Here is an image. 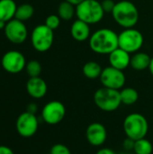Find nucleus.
<instances>
[{
    "label": "nucleus",
    "instance_id": "obj_1",
    "mask_svg": "<svg viewBox=\"0 0 153 154\" xmlns=\"http://www.w3.org/2000/svg\"><path fill=\"white\" fill-rule=\"evenodd\" d=\"M88 43L93 52L100 55H109L119 47L118 34L112 29L102 28L91 34Z\"/></svg>",
    "mask_w": 153,
    "mask_h": 154
},
{
    "label": "nucleus",
    "instance_id": "obj_2",
    "mask_svg": "<svg viewBox=\"0 0 153 154\" xmlns=\"http://www.w3.org/2000/svg\"><path fill=\"white\" fill-rule=\"evenodd\" d=\"M115 22L124 29L133 28L139 21V10L137 6L129 0L117 2L112 12Z\"/></svg>",
    "mask_w": 153,
    "mask_h": 154
},
{
    "label": "nucleus",
    "instance_id": "obj_3",
    "mask_svg": "<svg viewBox=\"0 0 153 154\" xmlns=\"http://www.w3.org/2000/svg\"><path fill=\"white\" fill-rule=\"evenodd\" d=\"M124 131L128 139L137 141L145 138L149 131V123L144 116L139 113H132L124 120Z\"/></svg>",
    "mask_w": 153,
    "mask_h": 154
},
{
    "label": "nucleus",
    "instance_id": "obj_4",
    "mask_svg": "<svg viewBox=\"0 0 153 154\" xmlns=\"http://www.w3.org/2000/svg\"><path fill=\"white\" fill-rule=\"evenodd\" d=\"M105 14L101 2L97 0H85L76 6V16L78 19L89 25L101 22Z\"/></svg>",
    "mask_w": 153,
    "mask_h": 154
},
{
    "label": "nucleus",
    "instance_id": "obj_5",
    "mask_svg": "<svg viewBox=\"0 0 153 154\" xmlns=\"http://www.w3.org/2000/svg\"><path fill=\"white\" fill-rule=\"evenodd\" d=\"M95 105L102 111L114 112L122 105L120 90L102 87L94 94Z\"/></svg>",
    "mask_w": 153,
    "mask_h": 154
},
{
    "label": "nucleus",
    "instance_id": "obj_6",
    "mask_svg": "<svg viewBox=\"0 0 153 154\" xmlns=\"http://www.w3.org/2000/svg\"><path fill=\"white\" fill-rule=\"evenodd\" d=\"M144 43V37L142 33L137 29L128 28L124 29L118 34L119 48L133 54L138 52Z\"/></svg>",
    "mask_w": 153,
    "mask_h": 154
},
{
    "label": "nucleus",
    "instance_id": "obj_7",
    "mask_svg": "<svg viewBox=\"0 0 153 154\" xmlns=\"http://www.w3.org/2000/svg\"><path fill=\"white\" fill-rule=\"evenodd\" d=\"M54 31L45 24H39L32 32L31 42L35 51L45 52L50 49L54 41Z\"/></svg>",
    "mask_w": 153,
    "mask_h": 154
},
{
    "label": "nucleus",
    "instance_id": "obj_8",
    "mask_svg": "<svg viewBox=\"0 0 153 154\" xmlns=\"http://www.w3.org/2000/svg\"><path fill=\"white\" fill-rule=\"evenodd\" d=\"M39 127V121L35 114L28 111L22 113L16 119L15 128L18 134L24 138H30L33 136Z\"/></svg>",
    "mask_w": 153,
    "mask_h": 154
},
{
    "label": "nucleus",
    "instance_id": "obj_9",
    "mask_svg": "<svg viewBox=\"0 0 153 154\" xmlns=\"http://www.w3.org/2000/svg\"><path fill=\"white\" fill-rule=\"evenodd\" d=\"M99 79L103 87L115 90H121L124 88L126 82V78L124 71L112 66L103 69Z\"/></svg>",
    "mask_w": 153,
    "mask_h": 154
},
{
    "label": "nucleus",
    "instance_id": "obj_10",
    "mask_svg": "<svg viewBox=\"0 0 153 154\" xmlns=\"http://www.w3.org/2000/svg\"><path fill=\"white\" fill-rule=\"evenodd\" d=\"M65 116L66 107L60 101L58 100L48 102L41 109V118L50 125L60 124L64 119Z\"/></svg>",
    "mask_w": 153,
    "mask_h": 154
},
{
    "label": "nucleus",
    "instance_id": "obj_11",
    "mask_svg": "<svg viewBox=\"0 0 153 154\" xmlns=\"http://www.w3.org/2000/svg\"><path fill=\"white\" fill-rule=\"evenodd\" d=\"M1 65L6 72L17 74L25 69V57L18 51H9L3 55Z\"/></svg>",
    "mask_w": 153,
    "mask_h": 154
},
{
    "label": "nucleus",
    "instance_id": "obj_12",
    "mask_svg": "<svg viewBox=\"0 0 153 154\" xmlns=\"http://www.w3.org/2000/svg\"><path fill=\"white\" fill-rule=\"evenodd\" d=\"M4 31L7 40L14 44L23 43L28 36L27 27L24 23L15 18L6 23Z\"/></svg>",
    "mask_w": 153,
    "mask_h": 154
},
{
    "label": "nucleus",
    "instance_id": "obj_13",
    "mask_svg": "<svg viewBox=\"0 0 153 154\" xmlns=\"http://www.w3.org/2000/svg\"><path fill=\"white\" fill-rule=\"evenodd\" d=\"M86 138L92 146H102L107 139V131L106 126L97 122L90 124L86 130Z\"/></svg>",
    "mask_w": 153,
    "mask_h": 154
},
{
    "label": "nucleus",
    "instance_id": "obj_14",
    "mask_svg": "<svg viewBox=\"0 0 153 154\" xmlns=\"http://www.w3.org/2000/svg\"><path fill=\"white\" fill-rule=\"evenodd\" d=\"M48 87L41 77L30 78L26 83V91L34 99H41L47 94Z\"/></svg>",
    "mask_w": 153,
    "mask_h": 154
},
{
    "label": "nucleus",
    "instance_id": "obj_15",
    "mask_svg": "<svg viewBox=\"0 0 153 154\" xmlns=\"http://www.w3.org/2000/svg\"><path fill=\"white\" fill-rule=\"evenodd\" d=\"M108 56L110 66L117 69L124 71L131 64V54L119 47L112 51Z\"/></svg>",
    "mask_w": 153,
    "mask_h": 154
},
{
    "label": "nucleus",
    "instance_id": "obj_16",
    "mask_svg": "<svg viewBox=\"0 0 153 154\" xmlns=\"http://www.w3.org/2000/svg\"><path fill=\"white\" fill-rule=\"evenodd\" d=\"M70 35L77 42H85L91 36L90 25L79 19H77L70 26Z\"/></svg>",
    "mask_w": 153,
    "mask_h": 154
},
{
    "label": "nucleus",
    "instance_id": "obj_17",
    "mask_svg": "<svg viewBox=\"0 0 153 154\" xmlns=\"http://www.w3.org/2000/svg\"><path fill=\"white\" fill-rule=\"evenodd\" d=\"M151 60V57L148 53L138 51L133 53V55L131 57L130 66L135 70L142 71L149 69Z\"/></svg>",
    "mask_w": 153,
    "mask_h": 154
},
{
    "label": "nucleus",
    "instance_id": "obj_18",
    "mask_svg": "<svg viewBox=\"0 0 153 154\" xmlns=\"http://www.w3.org/2000/svg\"><path fill=\"white\" fill-rule=\"evenodd\" d=\"M17 5L14 0H0V20L7 23L14 18Z\"/></svg>",
    "mask_w": 153,
    "mask_h": 154
},
{
    "label": "nucleus",
    "instance_id": "obj_19",
    "mask_svg": "<svg viewBox=\"0 0 153 154\" xmlns=\"http://www.w3.org/2000/svg\"><path fill=\"white\" fill-rule=\"evenodd\" d=\"M102 67L96 61H87L84 64L82 72L84 76L88 79H99L102 73Z\"/></svg>",
    "mask_w": 153,
    "mask_h": 154
},
{
    "label": "nucleus",
    "instance_id": "obj_20",
    "mask_svg": "<svg viewBox=\"0 0 153 154\" xmlns=\"http://www.w3.org/2000/svg\"><path fill=\"white\" fill-rule=\"evenodd\" d=\"M58 15L61 20L69 21L76 15V6L64 0L58 6Z\"/></svg>",
    "mask_w": 153,
    "mask_h": 154
},
{
    "label": "nucleus",
    "instance_id": "obj_21",
    "mask_svg": "<svg viewBox=\"0 0 153 154\" xmlns=\"http://www.w3.org/2000/svg\"><path fill=\"white\" fill-rule=\"evenodd\" d=\"M122 104L125 106L134 105L139 99V93L133 88H124L120 90Z\"/></svg>",
    "mask_w": 153,
    "mask_h": 154
},
{
    "label": "nucleus",
    "instance_id": "obj_22",
    "mask_svg": "<svg viewBox=\"0 0 153 154\" xmlns=\"http://www.w3.org/2000/svg\"><path fill=\"white\" fill-rule=\"evenodd\" d=\"M34 14V8L30 4H23L17 6L14 18L22 22L27 21L32 17Z\"/></svg>",
    "mask_w": 153,
    "mask_h": 154
},
{
    "label": "nucleus",
    "instance_id": "obj_23",
    "mask_svg": "<svg viewBox=\"0 0 153 154\" xmlns=\"http://www.w3.org/2000/svg\"><path fill=\"white\" fill-rule=\"evenodd\" d=\"M133 150L135 154H151L153 152V145L146 138L134 141Z\"/></svg>",
    "mask_w": 153,
    "mask_h": 154
},
{
    "label": "nucleus",
    "instance_id": "obj_24",
    "mask_svg": "<svg viewBox=\"0 0 153 154\" xmlns=\"http://www.w3.org/2000/svg\"><path fill=\"white\" fill-rule=\"evenodd\" d=\"M25 70L30 78L40 77L41 73V65L37 60H30L29 62L26 63Z\"/></svg>",
    "mask_w": 153,
    "mask_h": 154
},
{
    "label": "nucleus",
    "instance_id": "obj_25",
    "mask_svg": "<svg viewBox=\"0 0 153 154\" xmlns=\"http://www.w3.org/2000/svg\"><path fill=\"white\" fill-rule=\"evenodd\" d=\"M60 21H61V19L60 18V16L58 14H50V15L47 16L44 24L46 26H48L50 29H51L52 31H55L60 27Z\"/></svg>",
    "mask_w": 153,
    "mask_h": 154
},
{
    "label": "nucleus",
    "instance_id": "obj_26",
    "mask_svg": "<svg viewBox=\"0 0 153 154\" xmlns=\"http://www.w3.org/2000/svg\"><path fill=\"white\" fill-rule=\"evenodd\" d=\"M50 154H71V152L69 148L65 144L56 143L50 148Z\"/></svg>",
    "mask_w": 153,
    "mask_h": 154
},
{
    "label": "nucleus",
    "instance_id": "obj_27",
    "mask_svg": "<svg viewBox=\"0 0 153 154\" xmlns=\"http://www.w3.org/2000/svg\"><path fill=\"white\" fill-rule=\"evenodd\" d=\"M115 4L116 3L114 0H103L101 2V5H102L104 12L105 13H111V14L115 8Z\"/></svg>",
    "mask_w": 153,
    "mask_h": 154
},
{
    "label": "nucleus",
    "instance_id": "obj_28",
    "mask_svg": "<svg viewBox=\"0 0 153 154\" xmlns=\"http://www.w3.org/2000/svg\"><path fill=\"white\" fill-rule=\"evenodd\" d=\"M0 154H14L13 150L8 146L0 145Z\"/></svg>",
    "mask_w": 153,
    "mask_h": 154
},
{
    "label": "nucleus",
    "instance_id": "obj_29",
    "mask_svg": "<svg viewBox=\"0 0 153 154\" xmlns=\"http://www.w3.org/2000/svg\"><path fill=\"white\" fill-rule=\"evenodd\" d=\"M96 154H116L114 150L110 149V148H101L99 149Z\"/></svg>",
    "mask_w": 153,
    "mask_h": 154
},
{
    "label": "nucleus",
    "instance_id": "obj_30",
    "mask_svg": "<svg viewBox=\"0 0 153 154\" xmlns=\"http://www.w3.org/2000/svg\"><path fill=\"white\" fill-rule=\"evenodd\" d=\"M27 111L30 112V113H32V114H35L36 111H37V106L33 103L30 104L28 106H27Z\"/></svg>",
    "mask_w": 153,
    "mask_h": 154
},
{
    "label": "nucleus",
    "instance_id": "obj_31",
    "mask_svg": "<svg viewBox=\"0 0 153 154\" xmlns=\"http://www.w3.org/2000/svg\"><path fill=\"white\" fill-rule=\"evenodd\" d=\"M66 1H68V2H69V3H71L72 5H74L75 6H77L78 5H79L80 3H82V2L85 1V0H66Z\"/></svg>",
    "mask_w": 153,
    "mask_h": 154
},
{
    "label": "nucleus",
    "instance_id": "obj_32",
    "mask_svg": "<svg viewBox=\"0 0 153 154\" xmlns=\"http://www.w3.org/2000/svg\"><path fill=\"white\" fill-rule=\"evenodd\" d=\"M150 70V73L151 74V76L153 77V57L151 58V63H150V67L148 69Z\"/></svg>",
    "mask_w": 153,
    "mask_h": 154
},
{
    "label": "nucleus",
    "instance_id": "obj_33",
    "mask_svg": "<svg viewBox=\"0 0 153 154\" xmlns=\"http://www.w3.org/2000/svg\"><path fill=\"white\" fill-rule=\"evenodd\" d=\"M5 24H6V23H5V22H4V21L0 20V30H3V29H5Z\"/></svg>",
    "mask_w": 153,
    "mask_h": 154
}]
</instances>
